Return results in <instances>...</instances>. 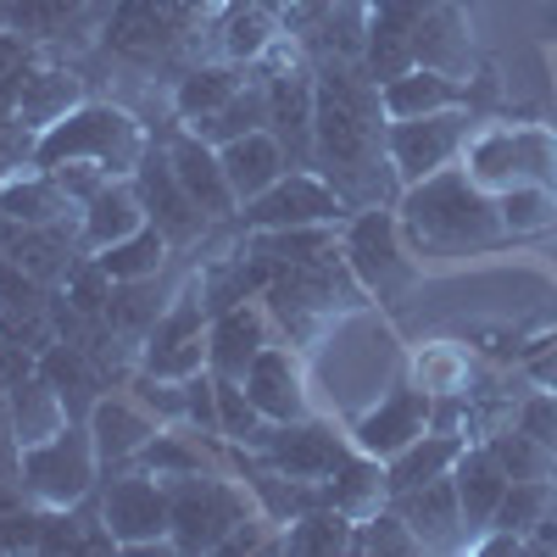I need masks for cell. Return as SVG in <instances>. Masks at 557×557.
<instances>
[{"label": "cell", "instance_id": "cell-1", "mask_svg": "<svg viewBox=\"0 0 557 557\" xmlns=\"http://www.w3.org/2000/svg\"><path fill=\"white\" fill-rule=\"evenodd\" d=\"M385 107L380 84L362 62L312 57V168L346 196V207H385L401 184L385 157Z\"/></svg>", "mask_w": 557, "mask_h": 557}, {"label": "cell", "instance_id": "cell-2", "mask_svg": "<svg viewBox=\"0 0 557 557\" xmlns=\"http://www.w3.org/2000/svg\"><path fill=\"white\" fill-rule=\"evenodd\" d=\"M396 218L418 257H457V251H485V246L507 240L502 201L457 162L407 184L396 196Z\"/></svg>", "mask_w": 557, "mask_h": 557}, {"label": "cell", "instance_id": "cell-3", "mask_svg": "<svg viewBox=\"0 0 557 557\" xmlns=\"http://www.w3.org/2000/svg\"><path fill=\"white\" fill-rule=\"evenodd\" d=\"M151 134L146 123H139L128 107L117 101H84L73 107L62 123L39 128L34 139V168H62V162H101L107 173L128 178L139 168V157H146Z\"/></svg>", "mask_w": 557, "mask_h": 557}, {"label": "cell", "instance_id": "cell-4", "mask_svg": "<svg viewBox=\"0 0 557 557\" xmlns=\"http://www.w3.org/2000/svg\"><path fill=\"white\" fill-rule=\"evenodd\" d=\"M341 257L362 285V296H374V301H401L418 285V273H424L418 251L401 235L396 207H357L341 223Z\"/></svg>", "mask_w": 557, "mask_h": 557}, {"label": "cell", "instance_id": "cell-5", "mask_svg": "<svg viewBox=\"0 0 557 557\" xmlns=\"http://www.w3.org/2000/svg\"><path fill=\"white\" fill-rule=\"evenodd\" d=\"M168 485V546L173 552H218L246 513H257V502L246 480L228 474H178Z\"/></svg>", "mask_w": 557, "mask_h": 557}, {"label": "cell", "instance_id": "cell-6", "mask_svg": "<svg viewBox=\"0 0 557 557\" xmlns=\"http://www.w3.org/2000/svg\"><path fill=\"white\" fill-rule=\"evenodd\" d=\"M17 485H23V496H28L34 507H84V496L101 485L96 435H89L84 418H67L51 441L23 446Z\"/></svg>", "mask_w": 557, "mask_h": 557}, {"label": "cell", "instance_id": "cell-7", "mask_svg": "<svg viewBox=\"0 0 557 557\" xmlns=\"http://www.w3.org/2000/svg\"><path fill=\"white\" fill-rule=\"evenodd\" d=\"M462 168H469L491 196L513 190V184H546L557 190V134L535 123H491L474 128L462 146Z\"/></svg>", "mask_w": 557, "mask_h": 557}, {"label": "cell", "instance_id": "cell-8", "mask_svg": "<svg viewBox=\"0 0 557 557\" xmlns=\"http://www.w3.org/2000/svg\"><path fill=\"white\" fill-rule=\"evenodd\" d=\"M474 128H480L474 107H446V112H424V117L385 123V157H391L396 184L407 190V184L451 168V162L462 157V146L474 139Z\"/></svg>", "mask_w": 557, "mask_h": 557}, {"label": "cell", "instance_id": "cell-9", "mask_svg": "<svg viewBox=\"0 0 557 557\" xmlns=\"http://www.w3.org/2000/svg\"><path fill=\"white\" fill-rule=\"evenodd\" d=\"M346 196L335 190L318 168H290L285 178H273L262 196H251L235 218L240 235L251 228H301V223H346Z\"/></svg>", "mask_w": 557, "mask_h": 557}, {"label": "cell", "instance_id": "cell-10", "mask_svg": "<svg viewBox=\"0 0 557 557\" xmlns=\"http://www.w3.org/2000/svg\"><path fill=\"white\" fill-rule=\"evenodd\" d=\"M96 513H101L107 535L117 541V552L168 546V485H162L157 474H146V469L107 474Z\"/></svg>", "mask_w": 557, "mask_h": 557}, {"label": "cell", "instance_id": "cell-11", "mask_svg": "<svg viewBox=\"0 0 557 557\" xmlns=\"http://www.w3.org/2000/svg\"><path fill=\"white\" fill-rule=\"evenodd\" d=\"M240 451L268 462V469H278V474L323 485L351 457V435H335L330 424H318V418H296V424H262L251 435V446H240Z\"/></svg>", "mask_w": 557, "mask_h": 557}, {"label": "cell", "instance_id": "cell-12", "mask_svg": "<svg viewBox=\"0 0 557 557\" xmlns=\"http://www.w3.org/2000/svg\"><path fill=\"white\" fill-rule=\"evenodd\" d=\"M128 178H134V190H139V207H146V218L162 228L173 246H196L207 228H212L207 212L190 201V190L178 184V173H173V162H168V146H162V139H151L146 157H139V168H134Z\"/></svg>", "mask_w": 557, "mask_h": 557}, {"label": "cell", "instance_id": "cell-13", "mask_svg": "<svg viewBox=\"0 0 557 557\" xmlns=\"http://www.w3.org/2000/svg\"><path fill=\"white\" fill-rule=\"evenodd\" d=\"M162 146H168V162H173L178 184L190 190V201L207 212L212 228L240 218V196H235V184H228V173H223V151L212 146V139H201L190 123H178L173 134H162Z\"/></svg>", "mask_w": 557, "mask_h": 557}, {"label": "cell", "instance_id": "cell-14", "mask_svg": "<svg viewBox=\"0 0 557 557\" xmlns=\"http://www.w3.org/2000/svg\"><path fill=\"white\" fill-rule=\"evenodd\" d=\"M73 251H84L78 240V218L62 223H12L0 218V257L17 273H28L34 285H62L73 273Z\"/></svg>", "mask_w": 557, "mask_h": 557}, {"label": "cell", "instance_id": "cell-15", "mask_svg": "<svg viewBox=\"0 0 557 557\" xmlns=\"http://www.w3.org/2000/svg\"><path fill=\"white\" fill-rule=\"evenodd\" d=\"M430 391L424 385H391L374 407H368L362 418H357V424H351V446L357 451H368V457H396L401 446H412L418 435H424L430 430Z\"/></svg>", "mask_w": 557, "mask_h": 557}, {"label": "cell", "instance_id": "cell-16", "mask_svg": "<svg viewBox=\"0 0 557 557\" xmlns=\"http://www.w3.org/2000/svg\"><path fill=\"white\" fill-rule=\"evenodd\" d=\"M430 12H435V0H368L362 7V23H368L362 67L374 73V84L412 67V39H418Z\"/></svg>", "mask_w": 557, "mask_h": 557}, {"label": "cell", "instance_id": "cell-17", "mask_svg": "<svg viewBox=\"0 0 557 557\" xmlns=\"http://www.w3.org/2000/svg\"><path fill=\"white\" fill-rule=\"evenodd\" d=\"M89 435H96V457H101V474H123L139 462V451H146V441L162 430L146 401L134 396H101L96 407H89Z\"/></svg>", "mask_w": 557, "mask_h": 557}, {"label": "cell", "instance_id": "cell-18", "mask_svg": "<svg viewBox=\"0 0 557 557\" xmlns=\"http://www.w3.org/2000/svg\"><path fill=\"white\" fill-rule=\"evenodd\" d=\"M257 301H262V296L235 301V307H223V312L207 318V368H212V374H223V380H246V368L257 362V351L273 341V335H268L273 312L257 307Z\"/></svg>", "mask_w": 557, "mask_h": 557}, {"label": "cell", "instance_id": "cell-19", "mask_svg": "<svg viewBox=\"0 0 557 557\" xmlns=\"http://www.w3.org/2000/svg\"><path fill=\"white\" fill-rule=\"evenodd\" d=\"M246 396L257 401V412L268 424H296V418H312V401H307V380H301V362L290 357V346H262L257 362L246 368Z\"/></svg>", "mask_w": 557, "mask_h": 557}, {"label": "cell", "instance_id": "cell-20", "mask_svg": "<svg viewBox=\"0 0 557 557\" xmlns=\"http://www.w3.org/2000/svg\"><path fill=\"white\" fill-rule=\"evenodd\" d=\"M391 507L412 524V535H418V546H424V552H457V546H469V524H462V502H457V480L451 474L418 485L407 496H391Z\"/></svg>", "mask_w": 557, "mask_h": 557}, {"label": "cell", "instance_id": "cell-21", "mask_svg": "<svg viewBox=\"0 0 557 557\" xmlns=\"http://www.w3.org/2000/svg\"><path fill=\"white\" fill-rule=\"evenodd\" d=\"M89 96H84V78L67 67V62H45V57H34L23 73H17V123L23 128H51V123H62L73 107H84Z\"/></svg>", "mask_w": 557, "mask_h": 557}, {"label": "cell", "instance_id": "cell-22", "mask_svg": "<svg viewBox=\"0 0 557 557\" xmlns=\"http://www.w3.org/2000/svg\"><path fill=\"white\" fill-rule=\"evenodd\" d=\"M451 480H457V502H462V524H469V546L491 530V519H496V507H502V496H507V469L496 462V451L480 441V446H462L457 451V462H451Z\"/></svg>", "mask_w": 557, "mask_h": 557}, {"label": "cell", "instance_id": "cell-23", "mask_svg": "<svg viewBox=\"0 0 557 557\" xmlns=\"http://www.w3.org/2000/svg\"><path fill=\"white\" fill-rule=\"evenodd\" d=\"M146 207H139V190H134V178H112L101 196H89L78 207V240H84V257H96L117 240H128L134 228H146Z\"/></svg>", "mask_w": 557, "mask_h": 557}, {"label": "cell", "instance_id": "cell-24", "mask_svg": "<svg viewBox=\"0 0 557 557\" xmlns=\"http://www.w3.org/2000/svg\"><path fill=\"white\" fill-rule=\"evenodd\" d=\"M380 107H385L391 123L446 112V107H469V84L451 78V73H435V67H407V73L380 84Z\"/></svg>", "mask_w": 557, "mask_h": 557}, {"label": "cell", "instance_id": "cell-25", "mask_svg": "<svg viewBox=\"0 0 557 557\" xmlns=\"http://www.w3.org/2000/svg\"><path fill=\"white\" fill-rule=\"evenodd\" d=\"M0 218L12 223H62V218H78V201L57 184L51 168H17L12 178H0Z\"/></svg>", "mask_w": 557, "mask_h": 557}, {"label": "cell", "instance_id": "cell-26", "mask_svg": "<svg viewBox=\"0 0 557 557\" xmlns=\"http://www.w3.org/2000/svg\"><path fill=\"white\" fill-rule=\"evenodd\" d=\"M285 28V17H278L268 0H240L235 12H228L218 23V62H235V67H257L278 51V34Z\"/></svg>", "mask_w": 557, "mask_h": 557}, {"label": "cell", "instance_id": "cell-27", "mask_svg": "<svg viewBox=\"0 0 557 557\" xmlns=\"http://www.w3.org/2000/svg\"><path fill=\"white\" fill-rule=\"evenodd\" d=\"M218 151H223V173H228V184H235L240 207L251 196H262L273 178L290 173V157H285V146H278L273 128H251V134L228 139V146H218Z\"/></svg>", "mask_w": 557, "mask_h": 557}, {"label": "cell", "instance_id": "cell-28", "mask_svg": "<svg viewBox=\"0 0 557 557\" xmlns=\"http://www.w3.org/2000/svg\"><path fill=\"white\" fill-rule=\"evenodd\" d=\"M207 441H212V435H196L190 424H162V430L146 441V451H139L134 469H146V474H157V480H178V474H223V462H218V451H212Z\"/></svg>", "mask_w": 557, "mask_h": 557}, {"label": "cell", "instance_id": "cell-29", "mask_svg": "<svg viewBox=\"0 0 557 557\" xmlns=\"http://www.w3.org/2000/svg\"><path fill=\"white\" fill-rule=\"evenodd\" d=\"M462 446H469L462 435L424 430L412 446H401L396 457H385V491H391V496H407V491H418V485H430V480L451 474V462H457Z\"/></svg>", "mask_w": 557, "mask_h": 557}, {"label": "cell", "instance_id": "cell-30", "mask_svg": "<svg viewBox=\"0 0 557 557\" xmlns=\"http://www.w3.org/2000/svg\"><path fill=\"white\" fill-rule=\"evenodd\" d=\"M246 78H251V67H235V62L190 67V73L173 84V117H178V123H201V117L223 112V107L246 89Z\"/></svg>", "mask_w": 557, "mask_h": 557}, {"label": "cell", "instance_id": "cell-31", "mask_svg": "<svg viewBox=\"0 0 557 557\" xmlns=\"http://www.w3.org/2000/svg\"><path fill=\"white\" fill-rule=\"evenodd\" d=\"M323 502L341 507L346 519H368V513H380V507L391 502V491H385V462L351 446V457L341 462V469H335L330 480H323Z\"/></svg>", "mask_w": 557, "mask_h": 557}, {"label": "cell", "instance_id": "cell-32", "mask_svg": "<svg viewBox=\"0 0 557 557\" xmlns=\"http://www.w3.org/2000/svg\"><path fill=\"white\" fill-rule=\"evenodd\" d=\"M7 407H12V430H17V441L23 446H39V441H51L62 424H67V401H62V391L51 385L34 368L28 380H17L12 391H7Z\"/></svg>", "mask_w": 557, "mask_h": 557}, {"label": "cell", "instance_id": "cell-33", "mask_svg": "<svg viewBox=\"0 0 557 557\" xmlns=\"http://www.w3.org/2000/svg\"><path fill=\"white\" fill-rule=\"evenodd\" d=\"M168 251H173V240L162 235L157 223H146V228H134L128 240H117V246L96 251V262L107 268V278H112V285H134V278L146 285V278H157V273H162Z\"/></svg>", "mask_w": 557, "mask_h": 557}, {"label": "cell", "instance_id": "cell-34", "mask_svg": "<svg viewBox=\"0 0 557 557\" xmlns=\"http://www.w3.org/2000/svg\"><path fill=\"white\" fill-rule=\"evenodd\" d=\"M351 524H357V519H346L341 507L318 502L312 513H301V519L285 524V535H278V552H296V557H335V552H351Z\"/></svg>", "mask_w": 557, "mask_h": 557}, {"label": "cell", "instance_id": "cell-35", "mask_svg": "<svg viewBox=\"0 0 557 557\" xmlns=\"http://www.w3.org/2000/svg\"><path fill=\"white\" fill-rule=\"evenodd\" d=\"M190 128H196L201 139H212V146H228V139H240V134H251V128H268V84H262V73L251 67V78H246L240 96L228 101L223 112L190 123Z\"/></svg>", "mask_w": 557, "mask_h": 557}, {"label": "cell", "instance_id": "cell-36", "mask_svg": "<svg viewBox=\"0 0 557 557\" xmlns=\"http://www.w3.org/2000/svg\"><path fill=\"white\" fill-rule=\"evenodd\" d=\"M485 446L496 451L507 480H557V451L546 441H535L530 430H496V435H485Z\"/></svg>", "mask_w": 557, "mask_h": 557}, {"label": "cell", "instance_id": "cell-37", "mask_svg": "<svg viewBox=\"0 0 557 557\" xmlns=\"http://www.w3.org/2000/svg\"><path fill=\"white\" fill-rule=\"evenodd\" d=\"M351 552H362V557H374V552H380V557H418L424 546H418L412 524L385 502L380 513H368V519L351 524Z\"/></svg>", "mask_w": 557, "mask_h": 557}, {"label": "cell", "instance_id": "cell-38", "mask_svg": "<svg viewBox=\"0 0 557 557\" xmlns=\"http://www.w3.org/2000/svg\"><path fill=\"white\" fill-rule=\"evenodd\" d=\"M546 513H552V480H513V485H507V496H502V507H496L491 530H507V535H524L530 541V530Z\"/></svg>", "mask_w": 557, "mask_h": 557}, {"label": "cell", "instance_id": "cell-39", "mask_svg": "<svg viewBox=\"0 0 557 557\" xmlns=\"http://www.w3.org/2000/svg\"><path fill=\"white\" fill-rule=\"evenodd\" d=\"M496 201H502L507 235H541V228L557 223V190H546V184H513Z\"/></svg>", "mask_w": 557, "mask_h": 557}, {"label": "cell", "instance_id": "cell-40", "mask_svg": "<svg viewBox=\"0 0 557 557\" xmlns=\"http://www.w3.org/2000/svg\"><path fill=\"white\" fill-rule=\"evenodd\" d=\"M268 424V418L257 412V401L246 396V385L240 380H223L218 374V435H223V446H251V435Z\"/></svg>", "mask_w": 557, "mask_h": 557}, {"label": "cell", "instance_id": "cell-41", "mask_svg": "<svg viewBox=\"0 0 557 557\" xmlns=\"http://www.w3.org/2000/svg\"><path fill=\"white\" fill-rule=\"evenodd\" d=\"M207 368V335L196 341H146L139 351V374H157V380H190Z\"/></svg>", "mask_w": 557, "mask_h": 557}, {"label": "cell", "instance_id": "cell-42", "mask_svg": "<svg viewBox=\"0 0 557 557\" xmlns=\"http://www.w3.org/2000/svg\"><path fill=\"white\" fill-rule=\"evenodd\" d=\"M78 12H89V0H17L12 28L28 34V39H57V34H67V23Z\"/></svg>", "mask_w": 557, "mask_h": 557}, {"label": "cell", "instance_id": "cell-43", "mask_svg": "<svg viewBox=\"0 0 557 557\" xmlns=\"http://www.w3.org/2000/svg\"><path fill=\"white\" fill-rule=\"evenodd\" d=\"M418 385L430 396H469V357L462 351H446V346H430L418 357Z\"/></svg>", "mask_w": 557, "mask_h": 557}, {"label": "cell", "instance_id": "cell-44", "mask_svg": "<svg viewBox=\"0 0 557 557\" xmlns=\"http://www.w3.org/2000/svg\"><path fill=\"white\" fill-rule=\"evenodd\" d=\"M51 173H57V184H62V190H67L78 207H84L89 196H101L107 184L117 178V173H107L101 162H62V168H51Z\"/></svg>", "mask_w": 557, "mask_h": 557}, {"label": "cell", "instance_id": "cell-45", "mask_svg": "<svg viewBox=\"0 0 557 557\" xmlns=\"http://www.w3.org/2000/svg\"><path fill=\"white\" fill-rule=\"evenodd\" d=\"M17 462H23V441L12 430V407H7V391H0V480L17 485Z\"/></svg>", "mask_w": 557, "mask_h": 557}, {"label": "cell", "instance_id": "cell-46", "mask_svg": "<svg viewBox=\"0 0 557 557\" xmlns=\"http://www.w3.org/2000/svg\"><path fill=\"white\" fill-rule=\"evenodd\" d=\"M34 57H39V51H34V39H28V34H17V28H0V78L23 73Z\"/></svg>", "mask_w": 557, "mask_h": 557}, {"label": "cell", "instance_id": "cell-47", "mask_svg": "<svg viewBox=\"0 0 557 557\" xmlns=\"http://www.w3.org/2000/svg\"><path fill=\"white\" fill-rule=\"evenodd\" d=\"M12 128H23L17 123V73L0 78V134H12Z\"/></svg>", "mask_w": 557, "mask_h": 557}, {"label": "cell", "instance_id": "cell-48", "mask_svg": "<svg viewBox=\"0 0 557 557\" xmlns=\"http://www.w3.org/2000/svg\"><path fill=\"white\" fill-rule=\"evenodd\" d=\"M541 23H546V34L557 39V7H546V12H541Z\"/></svg>", "mask_w": 557, "mask_h": 557}, {"label": "cell", "instance_id": "cell-49", "mask_svg": "<svg viewBox=\"0 0 557 557\" xmlns=\"http://www.w3.org/2000/svg\"><path fill=\"white\" fill-rule=\"evenodd\" d=\"M12 7L17 0H0V28H12Z\"/></svg>", "mask_w": 557, "mask_h": 557}]
</instances>
